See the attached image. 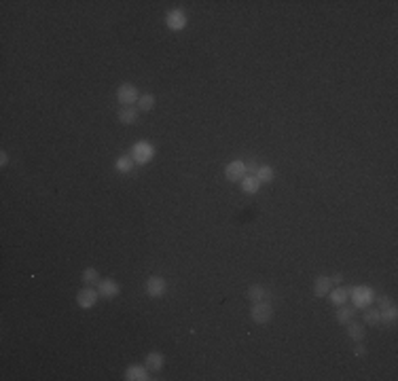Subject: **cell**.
<instances>
[{"label":"cell","instance_id":"14","mask_svg":"<svg viewBox=\"0 0 398 381\" xmlns=\"http://www.w3.org/2000/svg\"><path fill=\"white\" fill-rule=\"evenodd\" d=\"M146 368H149V371H153V373H157V371H161V368H163V356L159 354V351H150V354L146 356Z\"/></svg>","mask_w":398,"mask_h":381},{"label":"cell","instance_id":"20","mask_svg":"<svg viewBox=\"0 0 398 381\" xmlns=\"http://www.w3.org/2000/svg\"><path fill=\"white\" fill-rule=\"evenodd\" d=\"M138 108L144 110V113H150V110L155 108V96H150V93H146V96H140Z\"/></svg>","mask_w":398,"mask_h":381},{"label":"cell","instance_id":"17","mask_svg":"<svg viewBox=\"0 0 398 381\" xmlns=\"http://www.w3.org/2000/svg\"><path fill=\"white\" fill-rule=\"evenodd\" d=\"M125 379H130V381H146V379H150V377H149V373H146L144 368L130 366V368L125 371Z\"/></svg>","mask_w":398,"mask_h":381},{"label":"cell","instance_id":"5","mask_svg":"<svg viewBox=\"0 0 398 381\" xmlns=\"http://www.w3.org/2000/svg\"><path fill=\"white\" fill-rule=\"evenodd\" d=\"M153 155H155V149L149 142H138L132 150L133 163H149L150 159H153Z\"/></svg>","mask_w":398,"mask_h":381},{"label":"cell","instance_id":"19","mask_svg":"<svg viewBox=\"0 0 398 381\" xmlns=\"http://www.w3.org/2000/svg\"><path fill=\"white\" fill-rule=\"evenodd\" d=\"M362 320H365V324H368V326H379L381 324V314H379V309H366L365 315H362Z\"/></svg>","mask_w":398,"mask_h":381},{"label":"cell","instance_id":"6","mask_svg":"<svg viewBox=\"0 0 398 381\" xmlns=\"http://www.w3.org/2000/svg\"><path fill=\"white\" fill-rule=\"evenodd\" d=\"M244 176H248V174H246L244 161H231L229 166L225 167V178L229 180V182H242Z\"/></svg>","mask_w":398,"mask_h":381},{"label":"cell","instance_id":"21","mask_svg":"<svg viewBox=\"0 0 398 381\" xmlns=\"http://www.w3.org/2000/svg\"><path fill=\"white\" fill-rule=\"evenodd\" d=\"M331 295V301L335 303V305H343L345 301L349 298V290H345V288H335V292H329Z\"/></svg>","mask_w":398,"mask_h":381},{"label":"cell","instance_id":"4","mask_svg":"<svg viewBox=\"0 0 398 381\" xmlns=\"http://www.w3.org/2000/svg\"><path fill=\"white\" fill-rule=\"evenodd\" d=\"M166 290H167V282L161 278V275H153V278H149L144 282V292L149 297H153V298L163 297L166 295Z\"/></svg>","mask_w":398,"mask_h":381},{"label":"cell","instance_id":"11","mask_svg":"<svg viewBox=\"0 0 398 381\" xmlns=\"http://www.w3.org/2000/svg\"><path fill=\"white\" fill-rule=\"evenodd\" d=\"M98 292L104 298H113V297L119 295V284H116L115 280H102L100 286H98Z\"/></svg>","mask_w":398,"mask_h":381},{"label":"cell","instance_id":"18","mask_svg":"<svg viewBox=\"0 0 398 381\" xmlns=\"http://www.w3.org/2000/svg\"><path fill=\"white\" fill-rule=\"evenodd\" d=\"M256 178H259V182H271L273 178H276V174H273V167L271 166H259V169H256Z\"/></svg>","mask_w":398,"mask_h":381},{"label":"cell","instance_id":"23","mask_svg":"<svg viewBox=\"0 0 398 381\" xmlns=\"http://www.w3.org/2000/svg\"><path fill=\"white\" fill-rule=\"evenodd\" d=\"M115 167L119 169V172H132V167H133V159H132L130 155H123V157H119V159H116Z\"/></svg>","mask_w":398,"mask_h":381},{"label":"cell","instance_id":"16","mask_svg":"<svg viewBox=\"0 0 398 381\" xmlns=\"http://www.w3.org/2000/svg\"><path fill=\"white\" fill-rule=\"evenodd\" d=\"M259 186H261V182H259V178L256 176H244L242 178V191L244 193H248V195H252V193H256L259 191Z\"/></svg>","mask_w":398,"mask_h":381},{"label":"cell","instance_id":"3","mask_svg":"<svg viewBox=\"0 0 398 381\" xmlns=\"http://www.w3.org/2000/svg\"><path fill=\"white\" fill-rule=\"evenodd\" d=\"M349 297H352L354 307H366V305L375 298L373 288H368V286H358V288H354V290L349 288Z\"/></svg>","mask_w":398,"mask_h":381},{"label":"cell","instance_id":"29","mask_svg":"<svg viewBox=\"0 0 398 381\" xmlns=\"http://www.w3.org/2000/svg\"><path fill=\"white\" fill-rule=\"evenodd\" d=\"M356 354L362 356V354H365V348H362V345H358V348H356Z\"/></svg>","mask_w":398,"mask_h":381},{"label":"cell","instance_id":"7","mask_svg":"<svg viewBox=\"0 0 398 381\" xmlns=\"http://www.w3.org/2000/svg\"><path fill=\"white\" fill-rule=\"evenodd\" d=\"M166 23H167L169 30H182V28L186 26V15H184V11H180V9L169 11L167 17H166Z\"/></svg>","mask_w":398,"mask_h":381},{"label":"cell","instance_id":"27","mask_svg":"<svg viewBox=\"0 0 398 381\" xmlns=\"http://www.w3.org/2000/svg\"><path fill=\"white\" fill-rule=\"evenodd\" d=\"M7 163H9V155H7V150H2V152H0V166H7Z\"/></svg>","mask_w":398,"mask_h":381},{"label":"cell","instance_id":"22","mask_svg":"<svg viewBox=\"0 0 398 381\" xmlns=\"http://www.w3.org/2000/svg\"><path fill=\"white\" fill-rule=\"evenodd\" d=\"M83 282H85L87 286L100 282V273H98L96 267H87V269H85V271H83Z\"/></svg>","mask_w":398,"mask_h":381},{"label":"cell","instance_id":"28","mask_svg":"<svg viewBox=\"0 0 398 381\" xmlns=\"http://www.w3.org/2000/svg\"><path fill=\"white\" fill-rule=\"evenodd\" d=\"M332 282H335V286H339V284L343 282V275H341V273H335V275H332Z\"/></svg>","mask_w":398,"mask_h":381},{"label":"cell","instance_id":"9","mask_svg":"<svg viewBox=\"0 0 398 381\" xmlns=\"http://www.w3.org/2000/svg\"><path fill=\"white\" fill-rule=\"evenodd\" d=\"M332 288H335V282H332V278H326V275H320L314 282V295L315 297H326Z\"/></svg>","mask_w":398,"mask_h":381},{"label":"cell","instance_id":"15","mask_svg":"<svg viewBox=\"0 0 398 381\" xmlns=\"http://www.w3.org/2000/svg\"><path fill=\"white\" fill-rule=\"evenodd\" d=\"M248 298L252 303H259V301H265L267 298V288L265 286H261V284H252L248 288Z\"/></svg>","mask_w":398,"mask_h":381},{"label":"cell","instance_id":"2","mask_svg":"<svg viewBox=\"0 0 398 381\" xmlns=\"http://www.w3.org/2000/svg\"><path fill=\"white\" fill-rule=\"evenodd\" d=\"M116 99H119V104H123V106H133L140 99L138 89L132 83H123L119 89H116Z\"/></svg>","mask_w":398,"mask_h":381},{"label":"cell","instance_id":"12","mask_svg":"<svg viewBox=\"0 0 398 381\" xmlns=\"http://www.w3.org/2000/svg\"><path fill=\"white\" fill-rule=\"evenodd\" d=\"M119 121L123 123V125H133V123L138 121V108L133 106H123L119 110Z\"/></svg>","mask_w":398,"mask_h":381},{"label":"cell","instance_id":"1","mask_svg":"<svg viewBox=\"0 0 398 381\" xmlns=\"http://www.w3.org/2000/svg\"><path fill=\"white\" fill-rule=\"evenodd\" d=\"M250 315H252V322H256V324H267L273 318V307L267 301H259L250 309Z\"/></svg>","mask_w":398,"mask_h":381},{"label":"cell","instance_id":"8","mask_svg":"<svg viewBox=\"0 0 398 381\" xmlns=\"http://www.w3.org/2000/svg\"><path fill=\"white\" fill-rule=\"evenodd\" d=\"M98 295H100V292L93 290V288H83V290H81L79 295H77V303H79L83 309H89V307H93V305H96Z\"/></svg>","mask_w":398,"mask_h":381},{"label":"cell","instance_id":"26","mask_svg":"<svg viewBox=\"0 0 398 381\" xmlns=\"http://www.w3.org/2000/svg\"><path fill=\"white\" fill-rule=\"evenodd\" d=\"M377 303H379V307H381V309H383V307H388V305H390L392 301H390V298H388V297H377Z\"/></svg>","mask_w":398,"mask_h":381},{"label":"cell","instance_id":"10","mask_svg":"<svg viewBox=\"0 0 398 381\" xmlns=\"http://www.w3.org/2000/svg\"><path fill=\"white\" fill-rule=\"evenodd\" d=\"M345 326H348V337L352 339V341H362V339H365V335H366L365 324H360V322H356V320H349Z\"/></svg>","mask_w":398,"mask_h":381},{"label":"cell","instance_id":"25","mask_svg":"<svg viewBox=\"0 0 398 381\" xmlns=\"http://www.w3.org/2000/svg\"><path fill=\"white\" fill-rule=\"evenodd\" d=\"M246 166V174H250V176H254L256 174V169H259V166H256V161L254 159H250L248 163H244Z\"/></svg>","mask_w":398,"mask_h":381},{"label":"cell","instance_id":"13","mask_svg":"<svg viewBox=\"0 0 398 381\" xmlns=\"http://www.w3.org/2000/svg\"><path fill=\"white\" fill-rule=\"evenodd\" d=\"M354 314H356V307L354 305H339V312H337V322L339 324H348L349 320H354Z\"/></svg>","mask_w":398,"mask_h":381},{"label":"cell","instance_id":"24","mask_svg":"<svg viewBox=\"0 0 398 381\" xmlns=\"http://www.w3.org/2000/svg\"><path fill=\"white\" fill-rule=\"evenodd\" d=\"M379 314H381V322H385V324H392V322L396 320V307H394V303H390L388 307H383Z\"/></svg>","mask_w":398,"mask_h":381}]
</instances>
